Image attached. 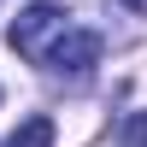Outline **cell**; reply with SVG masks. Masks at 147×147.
Segmentation results:
<instances>
[{
    "label": "cell",
    "mask_w": 147,
    "mask_h": 147,
    "mask_svg": "<svg viewBox=\"0 0 147 147\" xmlns=\"http://www.w3.org/2000/svg\"><path fill=\"white\" fill-rule=\"evenodd\" d=\"M65 30V6H53V0H35V6H24L18 18H12V53L18 59H35L41 65V53H47V41Z\"/></svg>",
    "instance_id": "6da1fadb"
},
{
    "label": "cell",
    "mask_w": 147,
    "mask_h": 147,
    "mask_svg": "<svg viewBox=\"0 0 147 147\" xmlns=\"http://www.w3.org/2000/svg\"><path fill=\"white\" fill-rule=\"evenodd\" d=\"M41 65L53 71V77H88V71L100 65V35H94V30H71V24H65V30L47 41Z\"/></svg>",
    "instance_id": "7a4b0ae2"
},
{
    "label": "cell",
    "mask_w": 147,
    "mask_h": 147,
    "mask_svg": "<svg viewBox=\"0 0 147 147\" xmlns=\"http://www.w3.org/2000/svg\"><path fill=\"white\" fill-rule=\"evenodd\" d=\"M6 147H53V118H24L6 136Z\"/></svg>",
    "instance_id": "3957f363"
},
{
    "label": "cell",
    "mask_w": 147,
    "mask_h": 147,
    "mask_svg": "<svg viewBox=\"0 0 147 147\" xmlns=\"http://www.w3.org/2000/svg\"><path fill=\"white\" fill-rule=\"evenodd\" d=\"M118 141L124 147H147V112H129L124 124H118Z\"/></svg>",
    "instance_id": "277c9868"
},
{
    "label": "cell",
    "mask_w": 147,
    "mask_h": 147,
    "mask_svg": "<svg viewBox=\"0 0 147 147\" xmlns=\"http://www.w3.org/2000/svg\"><path fill=\"white\" fill-rule=\"evenodd\" d=\"M124 6H129V12H147V0H124Z\"/></svg>",
    "instance_id": "5b68a950"
}]
</instances>
